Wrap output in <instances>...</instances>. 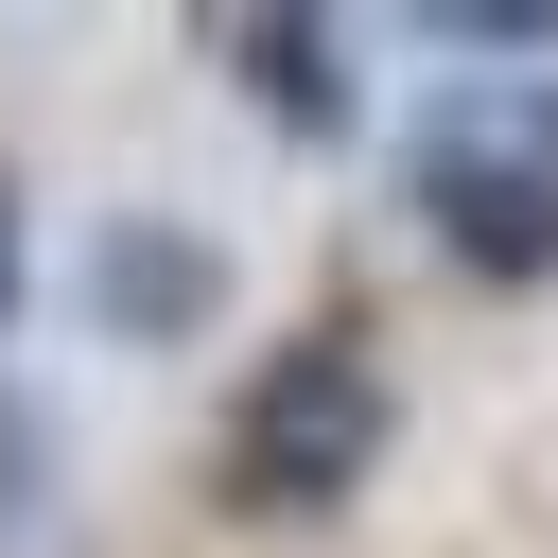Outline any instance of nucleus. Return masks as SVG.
<instances>
[{
    "mask_svg": "<svg viewBox=\"0 0 558 558\" xmlns=\"http://www.w3.org/2000/svg\"><path fill=\"white\" fill-rule=\"evenodd\" d=\"M366 453H384V366H366V331H296V349L244 384V418H227V506H262V523L349 506Z\"/></svg>",
    "mask_w": 558,
    "mask_h": 558,
    "instance_id": "1",
    "label": "nucleus"
},
{
    "mask_svg": "<svg viewBox=\"0 0 558 558\" xmlns=\"http://www.w3.org/2000/svg\"><path fill=\"white\" fill-rule=\"evenodd\" d=\"M418 209H436V244H453V262H488V279H541V262H558V209H541V174H506V157H453V140H436Z\"/></svg>",
    "mask_w": 558,
    "mask_h": 558,
    "instance_id": "2",
    "label": "nucleus"
},
{
    "mask_svg": "<svg viewBox=\"0 0 558 558\" xmlns=\"http://www.w3.org/2000/svg\"><path fill=\"white\" fill-rule=\"evenodd\" d=\"M87 296H105V331H122V349H174V331H209L227 262H209V244H174V227H105Z\"/></svg>",
    "mask_w": 558,
    "mask_h": 558,
    "instance_id": "3",
    "label": "nucleus"
},
{
    "mask_svg": "<svg viewBox=\"0 0 558 558\" xmlns=\"http://www.w3.org/2000/svg\"><path fill=\"white\" fill-rule=\"evenodd\" d=\"M244 70H262V105H279V122H314V140L349 122V87H331V35H296V17H262V35H244Z\"/></svg>",
    "mask_w": 558,
    "mask_h": 558,
    "instance_id": "4",
    "label": "nucleus"
},
{
    "mask_svg": "<svg viewBox=\"0 0 558 558\" xmlns=\"http://www.w3.org/2000/svg\"><path fill=\"white\" fill-rule=\"evenodd\" d=\"M0 331H17V209H0Z\"/></svg>",
    "mask_w": 558,
    "mask_h": 558,
    "instance_id": "5",
    "label": "nucleus"
}]
</instances>
